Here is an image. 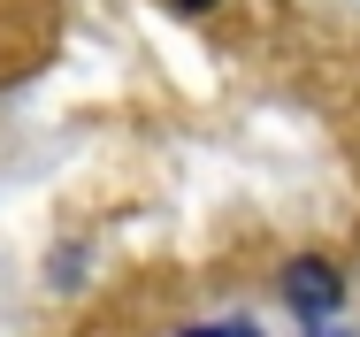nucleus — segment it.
<instances>
[{"label":"nucleus","mask_w":360,"mask_h":337,"mask_svg":"<svg viewBox=\"0 0 360 337\" xmlns=\"http://www.w3.org/2000/svg\"><path fill=\"white\" fill-rule=\"evenodd\" d=\"M338 299H345V276L330 269V261L299 253V261L284 269V307H299L307 322H330V314H338Z\"/></svg>","instance_id":"f257e3e1"},{"label":"nucleus","mask_w":360,"mask_h":337,"mask_svg":"<svg viewBox=\"0 0 360 337\" xmlns=\"http://www.w3.org/2000/svg\"><path fill=\"white\" fill-rule=\"evenodd\" d=\"M307 337H353V330H330V322H314V330H307Z\"/></svg>","instance_id":"f03ea898"},{"label":"nucleus","mask_w":360,"mask_h":337,"mask_svg":"<svg viewBox=\"0 0 360 337\" xmlns=\"http://www.w3.org/2000/svg\"><path fill=\"white\" fill-rule=\"evenodd\" d=\"M192 337H238V330H192Z\"/></svg>","instance_id":"7ed1b4c3"},{"label":"nucleus","mask_w":360,"mask_h":337,"mask_svg":"<svg viewBox=\"0 0 360 337\" xmlns=\"http://www.w3.org/2000/svg\"><path fill=\"white\" fill-rule=\"evenodd\" d=\"M176 8H215V0H176Z\"/></svg>","instance_id":"20e7f679"},{"label":"nucleus","mask_w":360,"mask_h":337,"mask_svg":"<svg viewBox=\"0 0 360 337\" xmlns=\"http://www.w3.org/2000/svg\"><path fill=\"white\" fill-rule=\"evenodd\" d=\"M238 337H253V330H238Z\"/></svg>","instance_id":"39448f33"}]
</instances>
